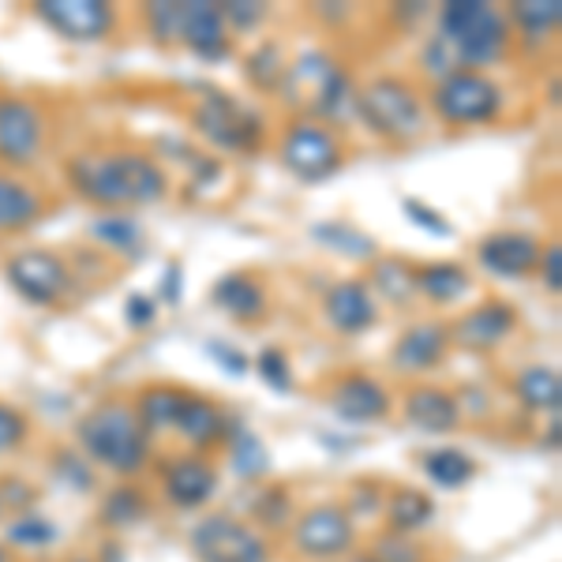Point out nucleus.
<instances>
[{"label":"nucleus","mask_w":562,"mask_h":562,"mask_svg":"<svg viewBox=\"0 0 562 562\" xmlns=\"http://www.w3.org/2000/svg\"><path fill=\"white\" fill-rule=\"evenodd\" d=\"M256 368H259L262 383L270 390H278V394H285V390L293 386V371H289V360L281 349H262L256 357Z\"/></svg>","instance_id":"37"},{"label":"nucleus","mask_w":562,"mask_h":562,"mask_svg":"<svg viewBox=\"0 0 562 562\" xmlns=\"http://www.w3.org/2000/svg\"><path fill=\"white\" fill-rule=\"evenodd\" d=\"M57 473L65 480L68 476L76 480L71 487H79V492H90V480H94V476H90V461L79 458V454H68V450H65V454H57Z\"/></svg>","instance_id":"43"},{"label":"nucleus","mask_w":562,"mask_h":562,"mask_svg":"<svg viewBox=\"0 0 562 562\" xmlns=\"http://www.w3.org/2000/svg\"><path fill=\"white\" fill-rule=\"evenodd\" d=\"M222 8V20L233 31H256V26L267 20V4H244V0H229V4H217Z\"/></svg>","instance_id":"39"},{"label":"nucleus","mask_w":562,"mask_h":562,"mask_svg":"<svg viewBox=\"0 0 562 562\" xmlns=\"http://www.w3.org/2000/svg\"><path fill=\"white\" fill-rule=\"evenodd\" d=\"M79 442L87 450V461H98L109 473L132 476L147 465L150 454V435L139 424L135 409L121 402H105L94 413H87L79 420Z\"/></svg>","instance_id":"2"},{"label":"nucleus","mask_w":562,"mask_h":562,"mask_svg":"<svg viewBox=\"0 0 562 562\" xmlns=\"http://www.w3.org/2000/svg\"><path fill=\"white\" fill-rule=\"evenodd\" d=\"M154 315H158V301H150V296H139L135 293L128 307H124V319H128L132 326H147Z\"/></svg>","instance_id":"46"},{"label":"nucleus","mask_w":562,"mask_h":562,"mask_svg":"<svg viewBox=\"0 0 562 562\" xmlns=\"http://www.w3.org/2000/svg\"><path fill=\"white\" fill-rule=\"evenodd\" d=\"M357 109L368 121V128L386 135V139L402 143L424 132V105L402 79H375L357 94Z\"/></svg>","instance_id":"4"},{"label":"nucleus","mask_w":562,"mask_h":562,"mask_svg":"<svg viewBox=\"0 0 562 562\" xmlns=\"http://www.w3.org/2000/svg\"><path fill=\"white\" fill-rule=\"evenodd\" d=\"M371 281L383 289V296L397 307H409L416 296V270L405 267L402 259H379L371 270Z\"/></svg>","instance_id":"29"},{"label":"nucleus","mask_w":562,"mask_h":562,"mask_svg":"<svg viewBox=\"0 0 562 562\" xmlns=\"http://www.w3.org/2000/svg\"><path fill=\"white\" fill-rule=\"evenodd\" d=\"M68 180L98 206H147L169 192L166 173L147 154H79L68 161Z\"/></svg>","instance_id":"1"},{"label":"nucleus","mask_w":562,"mask_h":562,"mask_svg":"<svg viewBox=\"0 0 562 562\" xmlns=\"http://www.w3.org/2000/svg\"><path fill=\"white\" fill-rule=\"evenodd\" d=\"M12 289L31 304H57L68 289V267L53 251H20L4 267Z\"/></svg>","instance_id":"10"},{"label":"nucleus","mask_w":562,"mask_h":562,"mask_svg":"<svg viewBox=\"0 0 562 562\" xmlns=\"http://www.w3.org/2000/svg\"><path fill=\"white\" fill-rule=\"evenodd\" d=\"M79 562H87V559H79Z\"/></svg>","instance_id":"51"},{"label":"nucleus","mask_w":562,"mask_h":562,"mask_svg":"<svg viewBox=\"0 0 562 562\" xmlns=\"http://www.w3.org/2000/svg\"><path fill=\"white\" fill-rule=\"evenodd\" d=\"M469 289H473V278L458 262H428L416 270V293H424L435 304H454L469 296Z\"/></svg>","instance_id":"24"},{"label":"nucleus","mask_w":562,"mask_h":562,"mask_svg":"<svg viewBox=\"0 0 562 562\" xmlns=\"http://www.w3.org/2000/svg\"><path fill=\"white\" fill-rule=\"evenodd\" d=\"M293 543L301 555L312 559H334L346 555L352 548V521L346 510L338 506H319V510H307L293 529Z\"/></svg>","instance_id":"12"},{"label":"nucleus","mask_w":562,"mask_h":562,"mask_svg":"<svg viewBox=\"0 0 562 562\" xmlns=\"http://www.w3.org/2000/svg\"><path fill=\"white\" fill-rule=\"evenodd\" d=\"M281 166L289 169L293 177L301 180H326L330 173H338L341 166V147L338 139H334L330 128H323V124H293L285 135V143H281Z\"/></svg>","instance_id":"8"},{"label":"nucleus","mask_w":562,"mask_h":562,"mask_svg":"<svg viewBox=\"0 0 562 562\" xmlns=\"http://www.w3.org/2000/svg\"><path fill=\"white\" fill-rule=\"evenodd\" d=\"M518 326V312H514L506 301H487L465 312L454 326L458 346L465 349H495L498 341H506Z\"/></svg>","instance_id":"15"},{"label":"nucleus","mask_w":562,"mask_h":562,"mask_svg":"<svg viewBox=\"0 0 562 562\" xmlns=\"http://www.w3.org/2000/svg\"><path fill=\"white\" fill-rule=\"evenodd\" d=\"M431 510H435L431 498L424 492H416V487H402V492H394L390 495V506H386L390 525L402 529V532H413V529H420V525H428Z\"/></svg>","instance_id":"31"},{"label":"nucleus","mask_w":562,"mask_h":562,"mask_svg":"<svg viewBox=\"0 0 562 562\" xmlns=\"http://www.w3.org/2000/svg\"><path fill=\"white\" fill-rule=\"evenodd\" d=\"M237 469H240V476H248V480H256L262 476L270 469V458H267V450H262V442L256 439L251 431H237Z\"/></svg>","instance_id":"36"},{"label":"nucleus","mask_w":562,"mask_h":562,"mask_svg":"<svg viewBox=\"0 0 562 562\" xmlns=\"http://www.w3.org/2000/svg\"><path fill=\"white\" fill-rule=\"evenodd\" d=\"M0 562H12V559H8V548H4V543H0Z\"/></svg>","instance_id":"48"},{"label":"nucleus","mask_w":562,"mask_h":562,"mask_svg":"<svg viewBox=\"0 0 562 562\" xmlns=\"http://www.w3.org/2000/svg\"><path fill=\"white\" fill-rule=\"evenodd\" d=\"M330 409L349 424H375L390 413V394L371 375H346L330 390Z\"/></svg>","instance_id":"14"},{"label":"nucleus","mask_w":562,"mask_h":562,"mask_svg":"<svg viewBox=\"0 0 562 562\" xmlns=\"http://www.w3.org/2000/svg\"><path fill=\"white\" fill-rule=\"evenodd\" d=\"M147 514V503L135 487H116L113 495L105 498V510H102V521L113 525V529H124V525H135Z\"/></svg>","instance_id":"33"},{"label":"nucleus","mask_w":562,"mask_h":562,"mask_svg":"<svg viewBox=\"0 0 562 562\" xmlns=\"http://www.w3.org/2000/svg\"><path fill=\"white\" fill-rule=\"evenodd\" d=\"M34 15L68 42H102L116 26L113 4L102 0H38Z\"/></svg>","instance_id":"9"},{"label":"nucleus","mask_w":562,"mask_h":562,"mask_svg":"<svg viewBox=\"0 0 562 562\" xmlns=\"http://www.w3.org/2000/svg\"><path fill=\"white\" fill-rule=\"evenodd\" d=\"M90 237L109 251H121V256H139L143 251V229L128 214H102L98 222H90Z\"/></svg>","instance_id":"26"},{"label":"nucleus","mask_w":562,"mask_h":562,"mask_svg":"<svg viewBox=\"0 0 562 562\" xmlns=\"http://www.w3.org/2000/svg\"><path fill=\"white\" fill-rule=\"evenodd\" d=\"M0 510H4V503H0Z\"/></svg>","instance_id":"50"},{"label":"nucleus","mask_w":562,"mask_h":562,"mask_svg":"<svg viewBox=\"0 0 562 562\" xmlns=\"http://www.w3.org/2000/svg\"><path fill=\"white\" fill-rule=\"evenodd\" d=\"M214 304L233 319H259L267 312V293L256 278L248 274H225L214 285Z\"/></svg>","instance_id":"23"},{"label":"nucleus","mask_w":562,"mask_h":562,"mask_svg":"<svg viewBox=\"0 0 562 562\" xmlns=\"http://www.w3.org/2000/svg\"><path fill=\"white\" fill-rule=\"evenodd\" d=\"M177 42H184L195 57L222 60L229 57V26L222 20V8L195 0V4H180V26Z\"/></svg>","instance_id":"13"},{"label":"nucleus","mask_w":562,"mask_h":562,"mask_svg":"<svg viewBox=\"0 0 562 562\" xmlns=\"http://www.w3.org/2000/svg\"><path fill=\"white\" fill-rule=\"evenodd\" d=\"M42 113L23 98H0V161L23 169L42 154Z\"/></svg>","instance_id":"11"},{"label":"nucleus","mask_w":562,"mask_h":562,"mask_svg":"<svg viewBox=\"0 0 562 562\" xmlns=\"http://www.w3.org/2000/svg\"><path fill=\"white\" fill-rule=\"evenodd\" d=\"M352 562H375V559H352Z\"/></svg>","instance_id":"49"},{"label":"nucleus","mask_w":562,"mask_h":562,"mask_svg":"<svg viewBox=\"0 0 562 562\" xmlns=\"http://www.w3.org/2000/svg\"><path fill=\"white\" fill-rule=\"evenodd\" d=\"M42 217V195L15 177H0V233H23Z\"/></svg>","instance_id":"22"},{"label":"nucleus","mask_w":562,"mask_h":562,"mask_svg":"<svg viewBox=\"0 0 562 562\" xmlns=\"http://www.w3.org/2000/svg\"><path fill=\"white\" fill-rule=\"evenodd\" d=\"M248 79L256 87H278V79H281V49L274 42H267V45H259L256 53L248 57Z\"/></svg>","instance_id":"35"},{"label":"nucleus","mask_w":562,"mask_h":562,"mask_svg":"<svg viewBox=\"0 0 562 562\" xmlns=\"http://www.w3.org/2000/svg\"><path fill=\"white\" fill-rule=\"evenodd\" d=\"M315 237L330 244L334 251H341V256H349V259H371L375 256V240L364 237L360 229H352V225H319L315 229Z\"/></svg>","instance_id":"32"},{"label":"nucleus","mask_w":562,"mask_h":562,"mask_svg":"<svg viewBox=\"0 0 562 562\" xmlns=\"http://www.w3.org/2000/svg\"><path fill=\"white\" fill-rule=\"evenodd\" d=\"M420 465H424V473H428L431 484H439V487H465L469 480L476 476V461L469 458L465 450H454V447L431 450Z\"/></svg>","instance_id":"28"},{"label":"nucleus","mask_w":562,"mask_h":562,"mask_svg":"<svg viewBox=\"0 0 562 562\" xmlns=\"http://www.w3.org/2000/svg\"><path fill=\"white\" fill-rule=\"evenodd\" d=\"M480 262L498 278H525L540 262V244L529 233H492L480 240Z\"/></svg>","instance_id":"16"},{"label":"nucleus","mask_w":562,"mask_h":562,"mask_svg":"<svg viewBox=\"0 0 562 562\" xmlns=\"http://www.w3.org/2000/svg\"><path fill=\"white\" fill-rule=\"evenodd\" d=\"M184 390H173V386H154L143 394L139 409H135V416H139V424L147 428V435L154 431H169L177 424L180 416V405H184Z\"/></svg>","instance_id":"27"},{"label":"nucleus","mask_w":562,"mask_h":562,"mask_svg":"<svg viewBox=\"0 0 562 562\" xmlns=\"http://www.w3.org/2000/svg\"><path fill=\"white\" fill-rule=\"evenodd\" d=\"M192 555L199 562H270L267 543L256 529H248L240 518L214 514L192 529Z\"/></svg>","instance_id":"6"},{"label":"nucleus","mask_w":562,"mask_h":562,"mask_svg":"<svg viewBox=\"0 0 562 562\" xmlns=\"http://www.w3.org/2000/svg\"><path fill=\"white\" fill-rule=\"evenodd\" d=\"M375 562H420V548L409 540H397V537H386V540H379V548H375V555H371Z\"/></svg>","instance_id":"42"},{"label":"nucleus","mask_w":562,"mask_h":562,"mask_svg":"<svg viewBox=\"0 0 562 562\" xmlns=\"http://www.w3.org/2000/svg\"><path fill=\"white\" fill-rule=\"evenodd\" d=\"M23 439H26V416L20 409H12V405L0 402V454L15 450Z\"/></svg>","instance_id":"40"},{"label":"nucleus","mask_w":562,"mask_h":562,"mask_svg":"<svg viewBox=\"0 0 562 562\" xmlns=\"http://www.w3.org/2000/svg\"><path fill=\"white\" fill-rule=\"evenodd\" d=\"M214 487H217V473L211 461L203 458H180L166 469V495L173 498L180 510L203 506L214 495Z\"/></svg>","instance_id":"19"},{"label":"nucleus","mask_w":562,"mask_h":562,"mask_svg":"<svg viewBox=\"0 0 562 562\" xmlns=\"http://www.w3.org/2000/svg\"><path fill=\"white\" fill-rule=\"evenodd\" d=\"M447 346H450V330L439 323H420V326H409V330L397 338L394 346V364L402 371H431L439 368V360L447 357Z\"/></svg>","instance_id":"18"},{"label":"nucleus","mask_w":562,"mask_h":562,"mask_svg":"<svg viewBox=\"0 0 562 562\" xmlns=\"http://www.w3.org/2000/svg\"><path fill=\"white\" fill-rule=\"evenodd\" d=\"M177 289H180V267H169L166 289H161V301H166V304H177Z\"/></svg>","instance_id":"47"},{"label":"nucleus","mask_w":562,"mask_h":562,"mask_svg":"<svg viewBox=\"0 0 562 562\" xmlns=\"http://www.w3.org/2000/svg\"><path fill=\"white\" fill-rule=\"evenodd\" d=\"M147 26H150L154 42H161V45L177 42L180 4H150V8H147Z\"/></svg>","instance_id":"38"},{"label":"nucleus","mask_w":562,"mask_h":562,"mask_svg":"<svg viewBox=\"0 0 562 562\" xmlns=\"http://www.w3.org/2000/svg\"><path fill=\"white\" fill-rule=\"evenodd\" d=\"M211 357H217V364H222L229 375H244L248 371V357H244L240 349H233V346H225V341H211Z\"/></svg>","instance_id":"45"},{"label":"nucleus","mask_w":562,"mask_h":562,"mask_svg":"<svg viewBox=\"0 0 562 562\" xmlns=\"http://www.w3.org/2000/svg\"><path fill=\"white\" fill-rule=\"evenodd\" d=\"M173 428L184 435L192 447H214L217 439L225 435V413L217 409L214 402H206V397H195V394H188L184 397V405H180V416H177V424Z\"/></svg>","instance_id":"21"},{"label":"nucleus","mask_w":562,"mask_h":562,"mask_svg":"<svg viewBox=\"0 0 562 562\" xmlns=\"http://www.w3.org/2000/svg\"><path fill=\"white\" fill-rule=\"evenodd\" d=\"M405 214H409L413 225H420V229L435 233V237H450V222L447 217H439V211H431L428 203H420V199H405Z\"/></svg>","instance_id":"41"},{"label":"nucleus","mask_w":562,"mask_h":562,"mask_svg":"<svg viewBox=\"0 0 562 562\" xmlns=\"http://www.w3.org/2000/svg\"><path fill=\"white\" fill-rule=\"evenodd\" d=\"M195 132L211 139L217 150H251L262 139V121L248 113L237 98L211 94L195 109Z\"/></svg>","instance_id":"7"},{"label":"nucleus","mask_w":562,"mask_h":562,"mask_svg":"<svg viewBox=\"0 0 562 562\" xmlns=\"http://www.w3.org/2000/svg\"><path fill=\"white\" fill-rule=\"evenodd\" d=\"M431 105L447 124H484L495 121L498 109H503V90L484 71L454 68L450 76L439 79Z\"/></svg>","instance_id":"5"},{"label":"nucleus","mask_w":562,"mask_h":562,"mask_svg":"<svg viewBox=\"0 0 562 562\" xmlns=\"http://www.w3.org/2000/svg\"><path fill=\"white\" fill-rule=\"evenodd\" d=\"M405 416H409L413 428L420 431H435V435H447L454 431L461 424V409L458 402L439 386H416L405 397Z\"/></svg>","instance_id":"20"},{"label":"nucleus","mask_w":562,"mask_h":562,"mask_svg":"<svg viewBox=\"0 0 562 562\" xmlns=\"http://www.w3.org/2000/svg\"><path fill=\"white\" fill-rule=\"evenodd\" d=\"M53 537H57V529H53V521H45L42 514H20V518L8 525V540H12L15 548H49Z\"/></svg>","instance_id":"34"},{"label":"nucleus","mask_w":562,"mask_h":562,"mask_svg":"<svg viewBox=\"0 0 562 562\" xmlns=\"http://www.w3.org/2000/svg\"><path fill=\"white\" fill-rule=\"evenodd\" d=\"M439 38L450 45L458 65H469V71H480L487 65H498L510 45V23L492 4L480 0H454L439 15Z\"/></svg>","instance_id":"3"},{"label":"nucleus","mask_w":562,"mask_h":562,"mask_svg":"<svg viewBox=\"0 0 562 562\" xmlns=\"http://www.w3.org/2000/svg\"><path fill=\"white\" fill-rule=\"evenodd\" d=\"M518 397L529 409L537 413H559V402H562V379L555 368H543V364H532L525 368L518 375Z\"/></svg>","instance_id":"25"},{"label":"nucleus","mask_w":562,"mask_h":562,"mask_svg":"<svg viewBox=\"0 0 562 562\" xmlns=\"http://www.w3.org/2000/svg\"><path fill=\"white\" fill-rule=\"evenodd\" d=\"M540 278H543V285H548V293H559L562 289V248L559 244H548V251H543Z\"/></svg>","instance_id":"44"},{"label":"nucleus","mask_w":562,"mask_h":562,"mask_svg":"<svg viewBox=\"0 0 562 562\" xmlns=\"http://www.w3.org/2000/svg\"><path fill=\"white\" fill-rule=\"evenodd\" d=\"M514 23L525 38H548L562 23V4L559 0H525V4H514Z\"/></svg>","instance_id":"30"},{"label":"nucleus","mask_w":562,"mask_h":562,"mask_svg":"<svg viewBox=\"0 0 562 562\" xmlns=\"http://www.w3.org/2000/svg\"><path fill=\"white\" fill-rule=\"evenodd\" d=\"M326 319L341 334H360L379 319V304L364 281H338L326 293Z\"/></svg>","instance_id":"17"}]
</instances>
